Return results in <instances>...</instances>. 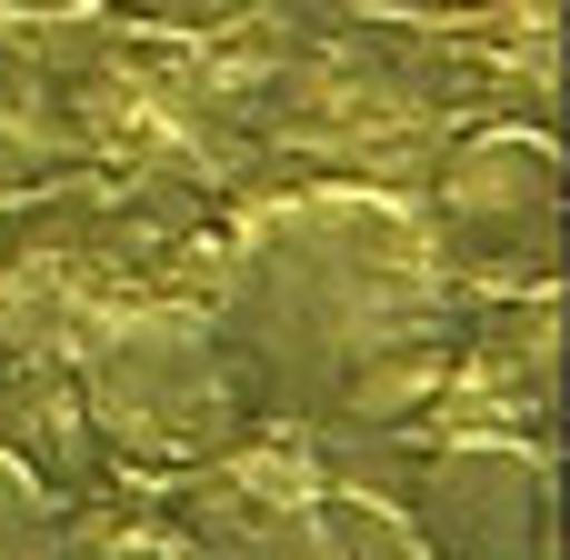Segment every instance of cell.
I'll list each match as a JSON object with an SVG mask.
<instances>
[{
    "label": "cell",
    "mask_w": 570,
    "mask_h": 560,
    "mask_svg": "<svg viewBox=\"0 0 570 560\" xmlns=\"http://www.w3.org/2000/svg\"><path fill=\"white\" fill-rule=\"evenodd\" d=\"M421 230L451 261V281H491V291L541 301L561 281V150H551V130H471V140H451Z\"/></svg>",
    "instance_id": "obj_3"
},
{
    "label": "cell",
    "mask_w": 570,
    "mask_h": 560,
    "mask_svg": "<svg viewBox=\"0 0 570 560\" xmlns=\"http://www.w3.org/2000/svg\"><path fill=\"white\" fill-rule=\"evenodd\" d=\"M20 10H70V0H20Z\"/></svg>",
    "instance_id": "obj_8"
},
{
    "label": "cell",
    "mask_w": 570,
    "mask_h": 560,
    "mask_svg": "<svg viewBox=\"0 0 570 560\" xmlns=\"http://www.w3.org/2000/svg\"><path fill=\"white\" fill-rule=\"evenodd\" d=\"M70 411H80L90 451H110L130 471H200L250 441V401H240L210 321L180 301L90 311L70 341Z\"/></svg>",
    "instance_id": "obj_2"
},
{
    "label": "cell",
    "mask_w": 570,
    "mask_h": 560,
    "mask_svg": "<svg viewBox=\"0 0 570 560\" xmlns=\"http://www.w3.org/2000/svg\"><path fill=\"white\" fill-rule=\"evenodd\" d=\"M0 560H70V501L10 441H0Z\"/></svg>",
    "instance_id": "obj_5"
},
{
    "label": "cell",
    "mask_w": 570,
    "mask_h": 560,
    "mask_svg": "<svg viewBox=\"0 0 570 560\" xmlns=\"http://www.w3.org/2000/svg\"><path fill=\"white\" fill-rule=\"evenodd\" d=\"M391 10H441L451 20V10H501V0H391Z\"/></svg>",
    "instance_id": "obj_6"
},
{
    "label": "cell",
    "mask_w": 570,
    "mask_h": 560,
    "mask_svg": "<svg viewBox=\"0 0 570 560\" xmlns=\"http://www.w3.org/2000/svg\"><path fill=\"white\" fill-rule=\"evenodd\" d=\"M291 560H361V551H291Z\"/></svg>",
    "instance_id": "obj_7"
},
{
    "label": "cell",
    "mask_w": 570,
    "mask_h": 560,
    "mask_svg": "<svg viewBox=\"0 0 570 560\" xmlns=\"http://www.w3.org/2000/svg\"><path fill=\"white\" fill-rule=\"evenodd\" d=\"M411 531L431 560H561L551 531V451L541 441H441L411 481Z\"/></svg>",
    "instance_id": "obj_4"
},
{
    "label": "cell",
    "mask_w": 570,
    "mask_h": 560,
    "mask_svg": "<svg viewBox=\"0 0 570 560\" xmlns=\"http://www.w3.org/2000/svg\"><path fill=\"white\" fill-rule=\"evenodd\" d=\"M200 321L250 421L291 431H411L471 361V301L421 210L361 180L261 200Z\"/></svg>",
    "instance_id": "obj_1"
}]
</instances>
